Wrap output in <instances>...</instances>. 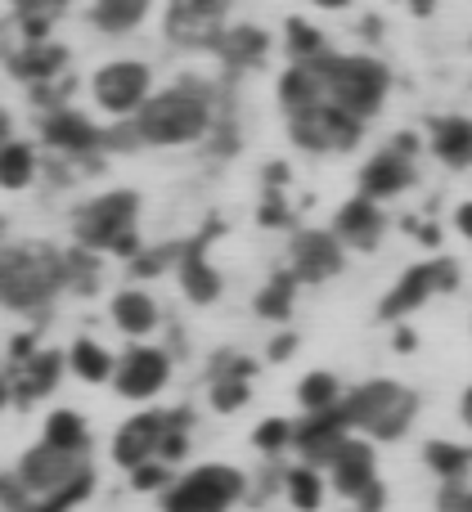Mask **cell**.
<instances>
[{"label": "cell", "instance_id": "1f68e13d", "mask_svg": "<svg viewBox=\"0 0 472 512\" xmlns=\"http://www.w3.org/2000/svg\"><path fill=\"white\" fill-rule=\"evenodd\" d=\"M342 396H347V391H342V382L333 378L329 369H315L297 382V405H302L306 414H329V409L342 405Z\"/></svg>", "mask_w": 472, "mask_h": 512}, {"label": "cell", "instance_id": "f6af8a7d", "mask_svg": "<svg viewBox=\"0 0 472 512\" xmlns=\"http://www.w3.org/2000/svg\"><path fill=\"white\" fill-rule=\"evenodd\" d=\"M387 149H396V153H405V158H414L419 153V135L414 131H401V135H392V144Z\"/></svg>", "mask_w": 472, "mask_h": 512}, {"label": "cell", "instance_id": "44dd1931", "mask_svg": "<svg viewBox=\"0 0 472 512\" xmlns=\"http://www.w3.org/2000/svg\"><path fill=\"white\" fill-rule=\"evenodd\" d=\"M428 149L441 167L468 171L472 167V117H459V113L437 117L428 131Z\"/></svg>", "mask_w": 472, "mask_h": 512}, {"label": "cell", "instance_id": "52a82bcc", "mask_svg": "<svg viewBox=\"0 0 472 512\" xmlns=\"http://www.w3.org/2000/svg\"><path fill=\"white\" fill-rule=\"evenodd\" d=\"M149 95H153V68L140 59H113L104 68H95V77H90V99L113 122H131L149 104Z\"/></svg>", "mask_w": 472, "mask_h": 512}, {"label": "cell", "instance_id": "74e56055", "mask_svg": "<svg viewBox=\"0 0 472 512\" xmlns=\"http://www.w3.org/2000/svg\"><path fill=\"white\" fill-rule=\"evenodd\" d=\"M171 481H176V472L167 468V463H140V468L131 472V490H140V495H153V490H162V495H167V486Z\"/></svg>", "mask_w": 472, "mask_h": 512}, {"label": "cell", "instance_id": "9c48e42d", "mask_svg": "<svg viewBox=\"0 0 472 512\" xmlns=\"http://www.w3.org/2000/svg\"><path fill=\"white\" fill-rule=\"evenodd\" d=\"M288 131H293V140L311 153H347V149H356L365 126H360L356 117H347L342 108H333L320 99V104H311V108L288 117Z\"/></svg>", "mask_w": 472, "mask_h": 512}, {"label": "cell", "instance_id": "603a6c76", "mask_svg": "<svg viewBox=\"0 0 472 512\" xmlns=\"http://www.w3.org/2000/svg\"><path fill=\"white\" fill-rule=\"evenodd\" d=\"M9 68H14L27 86H45V81L63 77V68H68V50H63V45H54V41L23 45V50L9 59Z\"/></svg>", "mask_w": 472, "mask_h": 512}, {"label": "cell", "instance_id": "4fadbf2b", "mask_svg": "<svg viewBox=\"0 0 472 512\" xmlns=\"http://www.w3.org/2000/svg\"><path fill=\"white\" fill-rule=\"evenodd\" d=\"M99 135H104V126H95L86 113H77V108H50V113L41 117V140L50 144L54 153H63V158H95L99 153Z\"/></svg>", "mask_w": 472, "mask_h": 512}, {"label": "cell", "instance_id": "4dcf8cb0", "mask_svg": "<svg viewBox=\"0 0 472 512\" xmlns=\"http://www.w3.org/2000/svg\"><path fill=\"white\" fill-rule=\"evenodd\" d=\"M36 171H41V158H36V149L27 140H9L5 149H0V189H27L36 180Z\"/></svg>", "mask_w": 472, "mask_h": 512}, {"label": "cell", "instance_id": "681fc988", "mask_svg": "<svg viewBox=\"0 0 472 512\" xmlns=\"http://www.w3.org/2000/svg\"><path fill=\"white\" fill-rule=\"evenodd\" d=\"M459 418H464V423L472 427V387L464 391V400H459Z\"/></svg>", "mask_w": 472, "mask_h": 512}, {"label": "cell", "instance_id": "ee69618b", "mask_svg": "<svg viewBox=\"0 0 472 512\" xmlns=\"http://www.w3.org/2000/svg\"><path fill=\"white\" fill-rule=\"evenodd\" d=\"M266 355H270V364H279V360H288V355H297V333H293V328H284V333L270 342Z\"/></svg>", "mask_w": 472, "mask_h": 512}, {"label": "cell", "instance_id": "cb8c5ba5", "mask_svg": "<svg viewBox=\"0 0 472 512\" xmlns=\"http://www.w3.org/2000/svg\"><path fill=\"white\" fill-rule=\"evenodd\" d=\"M41 445H50V450H59V454H77V459H86V450H90L86 418H81L77 409H54V414L45 418V427H41Z\"/></svg>", "mask_w": 472, "mask_h": 512}, {"label": "cell", "instance_id": "bcb514c9", "mask_svg": "<svg viewBox=\"0 0 472 512\" xmlns=\"http://www.w3.org/2000/svg\"><path fill=\"white\" fill-rule=\"evenodd\" d=\"M455 230L472 243V203H459V207H455Z\"/></svg>", "mask_w": 472, "mask_h": 512}, {"label": "cell", "instance_id": "e575fe53", "mask_svg": "<svg viewBox=\"0 0 472 512\" xmlns=\"http://www.w3.org/2000/svg\"><path fill=\"white\" fill-rule=\"evenodd\" d=\"M189 409H167V427H162V441H158V463L176 468L180 459L189 454Z\"/></svg>", "mask_w": 472, "mask_h": 512}, {"label": "cell", "instance_id": "3957f363", "mask_svg": "<svg viewBox=\"0 0 472 512\" xmlns=\"http://www.w3.org/2000/svg\"><path fill=\"white\" fill-rule=\"evenodd\" d=\"M72 239L86 252L140 256V194L135 189H108L72 212Z\"/></svg>", "mask_w": 472, "mask_h": 512}, {"label": "cell", "instance_id": "816d5d0a", "mask_svg": "<svg viewBox=\"0 0 472 512\" xmlns=\"http://www.w3.org/2000/svg\"><path fill=\"white\" fill-rule=\"evenodd\" d=\"M311 5H320V9H347L351 0H311Z\"/></svg>", "mask_w": 472, "mask_h": 512}, {"label": "cell", "instance_id": "f907efd6", "mask_svg": "<svg viewBox=\"0 0 472 512\" xmlns=\"http://www.w3.org/2000/svg\"><path fill=\"white\" fill-rule=\"evenodd\" d=\"M9 140H14V135H9V113H5V108H0V149H5Z\"/></svg>", "mask_w": 472, "mask_h": 512}, {"label": "cell", "instance_id": "7402d4cb", "mask_svg": "<svg viewBox=\"0 0 472 512\" xmlns=\"http://www.w3.org/2000/svg\"><path fill=\"white\" fill-rule=\"evenodd\" d=\"M108 315H113V324L122 328L126 337H153L158 333V324H162V310H158V301H153V292H144V288H122V292H113V306H108Z\"/></svg>", "mask_w": 472, "mask_h": 512}, {"label": "cell", "instance_id": "e0dca14e", "mask_svg": "<svg viewBox=\"0 0 472 512\" xmlns=\"http://www.w3.org/2000/svg\"><path fill=\"white\" fill-rule=\"evenodd\" d=\"M419 171H414V158L396 149H378L374 158L360 167V198L369 203H387V198H401L405 189H414Z\"/></svg>", "mask_w": 472, "mask_h": 512}, {"label": "cell", "instance_id": "f5cc1de1", "mask_svg": "<svg viewBox=\"0 0 472 512\" xmlns=\"http://www.w3.org/2000/svg\"><path fill=\"white\" fill-rule=\"evenodd\" d=\"M0 239H5V221H0Z\"/></svg>", "mask_w": 472, "mask_h": 512}, {"label": "cell", "instance_id": "7c38bea8", "mask_svg": "<svg viewBox=\"0 0 472 512\" xmlns=\"http://www.w3.org/2000/svg\"><path fill=\"white\" fill-rule=\"evenodd\" d=\"M342 265H347V248L329 230H297L288 243V274L297 283H324L342 274Z\"/></svg>", "mask_w": 472, "mask_h": 512}, {"label": "cell", "instance_id": "83f0119b", "mask_svg": "<svg viewBox=\"0 0 472 512\" xmlns=\"http://www.w3.org/2000/svg\"><path fill=\"white\" fill-rule=\"evenodd\" d=\"M423 463L441 486H459L472 472V445H455V441H428L423 445Z\"/></svg>", "mask_w": 472, "mask_h": 512}, {"label": "cell", "instance_id": "d590c367", "mask_svg": "<svg viewBox=\"0 0 472 512\" xmlns=\"http://www.w3.org/2000/svg\"><path fill=\"white\" fill-rule=\"evenodd\" d=\"M252 450L257 454H284L293 450V423L288 418H266V423H257V432H252Z\"/></svg>", "mask_w": 472, "mask_h": 512}, {"label": "cell", "instance_id": "8992f818", "mask_svg": "<svg viewBox=\"0 0 472 512\" xmlns=\"http://www.w3.org/2000/svg\"><path fill=\"white\" fill-rule=\"evenodd\" d=\"M248 499V477L234 463H203L167 486L162 512H230Z\"/></svg>", "mask_w": 472, "mask_h": 512}, {"label": "cell", "instance_id": "ba28073f", "mask_svg": "<svg viewBox=\"0 0 472 512\" xmlns=\"http://www.w3.org/2000/svg\"><path fill=\"white\" fill-rule=\"evenodd\" d=\"M455 288H459V265L450 261V256L419 261L392 283V292H387L383 301H378V315H383L387 324H401V319L414 315L423 301H432L437 292H455Z\"/></svg>", "mask_w": 472, "mask_h": 512}, {"label": "cell", "instance_id": "4316f807", "mask_svg": "<svg viewBox=\"0 0 472 512\" xmlns=\"http://www.w3.org/2000/svg\"><path fill=\"white\" fill-rule=\"evenodd\" d=\"M149 9H153V0H95L90 5V23L104 36H126L149 18Z\"/></svg>", "mask_w": 472, "mask_h": 512}, {"label": "cell", "instance_id": "f1b7e54d", "mask_svg": "<svg viewBox=\"0 0 472 512\" xmlns=\"http://www.w3.org/2000/svg\"><path fill=\"white\" fill-rule=\"evenodd\" d=\"M68 373H77L81 382H113V369H117V360H113V351L108 346H99L95 337H77V342L68 346Z\"/></svg>", "mask_w": 472, "mask_h": 512}, {"label": "cell", "instance_id": "60d3db41", "mask_svg": "<svg viewBox=\"0 0 472 512\" xmlns=\"http://www.w3.org/2000/svg\"><path fill=\"white\" fill-rule=\"evenodd\" d=\"M437 512H472V486L468 481H459V486H441Z\"/></svg>", "mask_w": 472, "mask_h": 512}, {"label": "cell", "instance_id": "d6986e66", "mask_svg": "<svg viewBox=\"0 0 472 512\" xmlns=\"http://www.w3.org/2000/svg\"><path fill=\"white\" fill-rule=\"evenodd\" d=\"M329 234L351 252H374L378 243H383V234H387V216H383V207L378 203H369V198L356 194L351 203L338 207Z\"/></svg>", "mask_w": 472, "mask_h": 512}, {"label": "cell", "instance_id": "f35d334b", "mask_svg": "<svg viewBox=\"0 0 472 512\" xmlns=\"http://www.w3.org/2000/svg\"><path fill=\"white\" fill-rule=\"evenodd\" d=\"M176 256H180V248H153V252L140 248V256L131 261V274H135V279H144V274L153 279V274H162L167 265H176Z\"/></svg>", "mask_w": 472, "mask_h": 512}, {"label": "cell", "instance_id": "ac0fdd59", "mask_svg": "<svg viewBox=\"0 0 472 512\" xmlns=\"http://www.w3.org/2000/svg\"><path fill=\"white\" fill-rule=\"evenodd\" d=\"M216 239V225H207L203 234H198L194 243H185L176 256V270H180V288H185L189 301H198V306H212L216 297H221L225 279L221 270H216L212 261H207V243Z\"/></svg>", "mask_w": 472, "mask_h": 512}, {"label": "cell", "instance_id": "5b68a950", "mask_svg": "<svg viewBox=\"0 0 472 512\" xmlns=\"http://www.w3.org/2000/svg\"><path fill=\"white\" fill-rule=\"evenodd\" d=\"M338 409H342V418H347L351 436H365V441H401V436L410 432V423L419 418V396L392 378H374V382H365V387L347 391Z\"/></svg>", "mask_w": 472, "mask_h": 512}, {"label": "cell", "instance_id": "7bdbcfd3", "mask_svg": "<svg viewBox=\"0 0 472 512\" xmlns=\"http://www.w3.org/2000/svg\"><path fill=\"white\" fill-rule=\"evenodd\" d=\"M351 504H356L351 512H383V508H387V490H383V481H374V486H369L365 495H356Z\"/></svg>", "mask_w": 472, "mask_h": 512}, {"label": "cell", "instance_id": "ffe728a7", "mask_svg": "<svg viewBox=\"0 0 472 512\" xmlns=\"http://www.w3.org/2000/svg\"><path fill=\"white\" fill-rule=\"evenodd\" d=\"M63 369H68V360H63L59 351H36V355H27L23 364H9L5 387H9V396H14L18 405H27V400L50 396V391L59 387Z\"/></svg>", "mask_w": 472, "mask_h": 512}, {"label": "cell", "instance_id": "ab89813d", "mask_svg": "<svg viewBox=\"0 0 472 512\" xmlns=\"http://www.w3.org/2000/svg\"><path fill=\"white\" fill-rule=\"evenodd\" d=\"M27 504H32V495L18 481V472H0V512H23Z\"/></svg>", "mask_w": 472, "mask_h": 512}, {"label": "cell", "instance_id": "836d02e7", "mask_svg": "<svg viewBox=\"0 0 472 512\" xmlns=\"http://www.w3.org/2000/svg\"><path fill=\"white\" fill-rule=\"evenodd\" d=\"M293 301H297V279L288 270H279L275 279L266 283V288L257 292V315L261 319H275V324H284L288 315H293Z\"/></svg>", "mask_w": 472, "mask_h": 512}, {"label": "cell", "instance_id": "6da1fadb", "mask_svg": "<svg viewBox=\"0 0 472 512\" xmlns=\"http://www.w3.org/2000/svg\"><path fill=\"white\" fill-rule=\"evenodd\" d=\"M135 135H140L144 149H176V144H198L207 131L216 126V99L212 86L185 77L171 90H153L149 104L131 117Z\"/></svg>", "mask_w": 472, "mask_h": 512}, {"label": "cell", "instance_id": "8fae6325", "mask_svg": "<svg viewBox=\"0 0 472 512\" xmlns=\"http://www.w3.org/2000/svg\"><path fill=\"white\" fill-rule=\"evenodd\" d=\"M18 481L27 486V495L32 499H45V495H59L63 486H72L77 477H86V459H77V454H59L50 450V445H32V450L18 459Z\"/></svg>", "mask_w": 472, "mask_h": 512}, {"label": "cell", "instance_id": "b9f144b4", "mask_svg": "<svg viewBox=\"0 0 472 512\" xmlns=\"http://www.w3.org/2000/svg\"><path fill=\"white\" fill-rule=\"evenodd\" d=\"M72 0H14V9L18 14H41V18H54V14H63Z\"/></svg>", "mask_w": 472, "mask_h": 512}, {"label": "cell", "instance_id": "d4e9b609", "mask_svg": "<svg viewBox=\"0 0 472 512\" xmlns=\"http://www.w3.org/2000/svg\"><path fill=\"white\" fill-rule=\"evenodd\" d=\"M324 99V81L320 72H315V63H288L284 77H279V104H284V113H302V108L320 104Z\"/></svg>", "mask_w": 472, "mask_h": 512}, {"label": "cell", "instance_id": "9a60e30c", "mask_svg": "<svg viewBox=\"0 0 472 512\" xmlns=\"http://www.w3.org/2000/svg\"><path fill=\"white\" fill-rule=\"evenodd\" d=\"M162 427H167V409H144V414L126 418L113 436V463L126 472H135L140 463L158 459V441H162Z\"/></svg>", "mask_w": 472, "mask_h": 512}, {"label": "cell", "instance_id": "30bf717a", "mask_svg": "<svg viewBox=\"0 0 472 512\" xmlns=\"http://www.w3.org/2000/svg\"><path fill=\"white\" fill-rule=\"evenodd\" d=\"M167 382H171V351H162L153 342H135L113 369V387L126 400H158L167 391Z\"/></svg>", "mask_w": 472, "mask_h": 512}, {"label": "cell", "instance_id": "7a4b0ae2", "mask_svg": "<svg viewBox=\"0 0 472 512\" xmlns=\"http://www.w3.org/2000/svg\"><path fill=\"white\" fill-rule=\"evenodd\" d=\"M315 72L324 81V104L342 108L360 126L369 117H378V108L387 104V90H392V72L374 54H333L329 50L324 59H315Z\"/></svg>", "mask_w": 472, "mask_h": 512}, {"label": "cell", "instance_id": "f546056e", "mask_svg": "<svg viewBox=\"0 0 472 512\" xmlns=\"http://www.w3.org/2000/svg\"><path fill=\"white\" fill-rule=\"evenodd\" d=\"M284 499L293 504L297 512H320L324 504V472L311 468V463H293V468H284Z\"/></svg>", "mask_w": 472, "mask_h": 512}, {"label": "cell", "instance_id": "8d00e7d4", "mask_svg": "<svg viewBox=\"0 0 472 512\" xmlns=\"http://www.w3.org/2000/svg\"><path fill=\"white\" fill-rule=\"evenodd\" d=\"M95 490V472H86V477H77L72 486H63L59 495H45V499H32L23 512H68V508H77L81 499Z\"/></svg>", "mask_w": 472, "mask_h": 512}, {"label": "cell", "instance_id": "7dc6e473", "mask_svg": "<svg viewBox=\"0 0 472 512\" xmlns=\"http://www.w3.org/2000/svg\"><path fill=\"white\" fill-rule=\"evenodd\" d=\"M392 346H396V351H414V346H419V337H414V328L396 324V333H392Z\"/></svg>", "mask_w": 472, "mask_h": 512}, {"label": "cell", "instance_id": "484cf974", "mask_svg": "<svg viewBox=\"0 0 472 512\" xmlns=\"http://www.w3.org/2000/svg\"><path fill=\"white\" fill-rule=\"evenodd\" d=\"M216 54H221L230 68H257L270 54V36L261 27H225L221 41H216Z\"/></svg>", "mask_w": 472, "mask_h": 512}, {"label": "cell", "instance_id": "d6a6232c", "mask_svg": "<svg viewBox=\"0 0 472 512\" xmlns=\"http://www.w3.org/2000/svg\"><path fill=\"white\" fill-rule=\"evenodd\" d=\"M284 50L293 63H315L329 54V41H324V32L315 23H306V18H288L284 23Z\"/></svg>", "mask_w": 472, "mask_h": 512}, {"label": "cell", "instance_id": "5bb4252c", "mask_svg": "<svg viewBox=\"0 0 472 512\" xmlns=\"http://www.w3.org/2000/svg\"><path fill=\"white\" fill-rule=\"evenodd\" d=\"M351 436L342 409H329V414H306L302 423H293V450L302 454V463L311 468H329V459L342 450V441Z\"/></svg>", "mask_w": 472, "mask_h": 512}, {"label": "cell", "instance_id": "c3c4849f", "mask_svg": "<svg viewBox=\"0 0 472 512\" xmlns=\"http://www.w3.org/2000/svg\"><path fill=\"white\" fill-rule=\"evenodd\" d=\"M405 5H410L414 14H419V18H428L432 9H437V0H405Z\"/></svg>", "mask_w": 472, "mask_h": 512}, {"label": "cell", "instance_id": "2e32d148", "mask_svg": "<svg viewBox=\"0 0 472 512\" xmlns=\"http://www.w3.org/2000/svg\"><path fill=\"white\" fill-rule=\"evenodd\" d=\"M374 481H378L374 441H365V436H347L342 450L329 459V486L338 490L342 499H356V495H365Z\"/></svg>", "mask_w": 472, "mask_h": 512}, {"label": "cell", "instance_id": "277c9868", "mask_svg": "<svg viewBox=\"0 0 472 512\" xmlns=\"http://www.w3.org/2000/svg\"><path fill=\"white\" fill-rule=\"evenodd\" d=\"M68 288L63 252L45 243H23V248L0 252V306L9 310H41Z\"/></svg>", "mask_w": 472, "mask_h": 512}]
</instances>
